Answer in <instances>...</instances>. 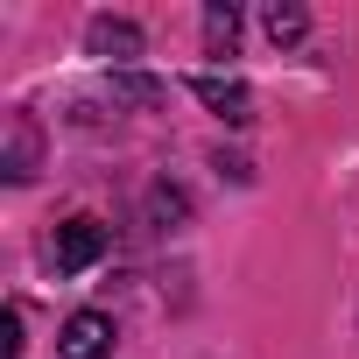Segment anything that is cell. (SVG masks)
<instances>
[{
	"label": "cell",
	"instance_id": "8992f818",
	"mask_svg": "<svg viewBox=\"0 0 359 359\" xmlns=\"http://www.w3.org/2000/svg\"><path fill=\"white\" fill-rule=\"evenodd\" d=\"M261 29H268L275 43H303V36H310V15H303V8H289V0H275V8L261 15Z\"/></svg>",
	"mask_w": 359,
	"mask_h": 359
},
{
	"label": "cell",
	"instance_id": "3957f363",
	"mask_svg": "<svg viewBox=\"0 0 359 359\" xmlns=\"http://www.w3.org/2000/svg\"><path fill=\"white\" fill-rule=\"evenodd\" d=\"M191 92H198V99H205V106H212V113H219L226 127H247V120H254V92H247L240 78H219V71H198V78H191Z\"/></svg>",
	"mask_w": 359,
	"mask_h": 359
},
{
	"label": "cell",
	"instance_id": "7a4b0ae2",
	"mask_svg": "<svg viewBox=\"0 0 359 359\" xmlns=\"http://www.w3.org/2000/svg\"><path fill=\"white\" fill-rule=\"evenodd\" d=\"M113 317L106 310H78V317H64V331H57V359H113Z\"/></svg>",
	"mask_w": 359,
	"mask_h": 359
},
{
	"label": "cell",
	"instance_id": "5b68a950",
	"mask_svg": "<svg viewBox=\"0 0 359 359\" xmlns=\"http://www.w3.org/2000/svg\"><path fill=\"white\" fill-rule=\"evenodd\" d=\"M233 36H240V8L212 0V8H205V43H212V57H233Z\"/></svg>",
	"mask_w": 359,
	"mask_h": 359
},
{
	"label": "cell",
	"instance_id": "ba28073f",
	"mask_svg": "<svg viewBox=\"0 0 359 359\" xmlns=\"http://www.w3.org/2000/svg\"><path fill=\"white\" fill-rule=\"evenodd\" d=\"M120 92H127V99H148V106L162 99V85H155V78H120Z\"/></svg>",
	"mask_w": 359,
	"mask_h": 359
},
{
	"label": "cell",
	"instance_id": "6da1fadb",
	"mask_svg": "<svg viewBox=\"0 0 359 359\" xmlns=\"http://www.w3.org/2000/svg\"><path fill=\"white\" fill-rule=\"evenodd\" d=\"M106 247H113V233H106L99 219H64V226H57V247H50V254H57V275H85V268H92V261L106 254Z\"/></svg>",
	"mask_w": 359,
	"mask_h": 359
},
{
	"label": "cell",
	"instance_id": "277c9868",
	"mask_svg": "<svg viewBox=\"0 0 359 359\" xmlns=\"http://www.w3.org/2000/svg\"><path fill=\"white\" fill-rule=\"evenodd\" d=\"M85 43H92V57H113V64L141 57V29H134V22H113V15H99V22L85 29Z\"/></svg>",
	"mask_w": 359,
	"mask_h": 359
},
{
	"label": "cell",
	"instance_id": "52a82bcc",
	"mask_svg": "<svg viewBox=\"0 0 359 359\" xmlns=\"http://www.w3.org/2000/svg\"><path fill=\"white\" fill-rule=\"evenodd\" d=\"M0 359H22V310H0Z\"/></svg>",
	"mask_w": 359,
	"mask_h": 359
}]
</instances>
